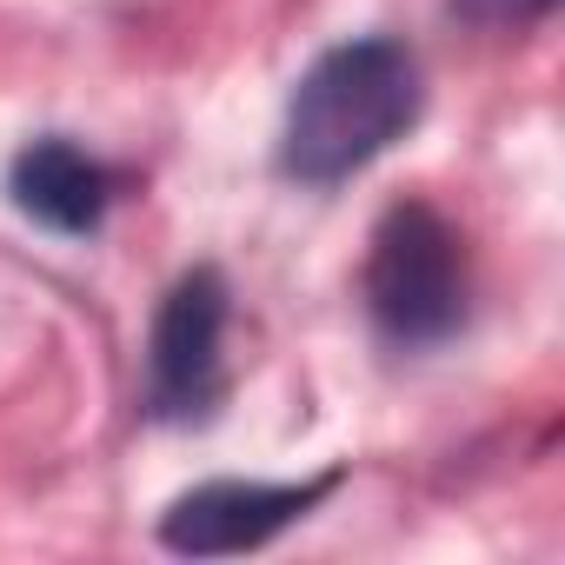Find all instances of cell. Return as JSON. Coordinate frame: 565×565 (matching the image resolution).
I'll return each instance as SVG.
<instances>
[{"mask_svg":"<svg viewBox=\"0 0 565 565\" xmlns=\"http://www.w3.org/2000/svg\"><path fill=\"white\" fill-rule=\"evenodd\" d=\"M426 114L419 54L393 34H360L327 47L287 94L273 167L307 193H333L393 153Z\"/></svg>","mask_w":565,"mask_h":565,"instance_id":"cell-1","label":"cell"},{"mask_svg":"<svg viewBox=\"0 0 565 565\" xmlns=\"http://www.w3.org/2000/svg\"><path fill=\"white\" fill-rule=\"evenodd\" d=\"M360 300L393 353H433L466 327V239L433 200H393L366 239Z\"/></svg>","mask_w":565,"mask_h":565,"instance_id":"cell-2","label":"cell"},{"mask_svg":"<svg viewBox=\"0 0 565 565\" xmlns=\"http://www.w3.org/2000/svg\"><path fill=\"white\" fill-rule=\"evenodd\" d=\"M226 320H233V287L220 266H186L153 307L147 333V419L160 426H200L226 399Z\"/></svg>","mask_w":565,"mask_h":565,"instance_id":"cell-3","label":"cell"},{"mask_svg":"<svg viewBox=\"0 0 565 565\" xmlns=\"http://www.w3.org/2000/svg\"><path fill=\"white\" fill-rule=\"evenodd\" d=\"M340 486H347L340 466L313 479H206L160 512V545L173 558H239L313 519Z\"/></svg>","mask_w":565,"mask_h":565,"instance_id":"cell-4","label":"cell"},{"mask_svg":"<svg viewBox=\"0 0 565 565\" xmlns=\"http://www.w3.org/2000/svg\"><path fill=\"white\" fill-rule=\"evenodd\" d=\"M8 193L14 206L47 226V233H67V239H87L107 226V206H114V167H100L87 147H74L67 134H41L14 153L8 167Z\"/></svg>","mask_w":565,"mask_h":565,"instance_id":"cell-5","label":"cell"},{"mask_svg":"<svg viewBox=\"0 0 565 565\" xmlns=\"http://www.w3.org/2000/svg\"><path fill=\"white\" fill-rule=\"evenodd\" d=\"M558 0H452V14L472 28H539Z\"/></svg>","mask_w":565,"mask_h":565,"instance_id":"cell-6","label":"cell"}]
</instances>
